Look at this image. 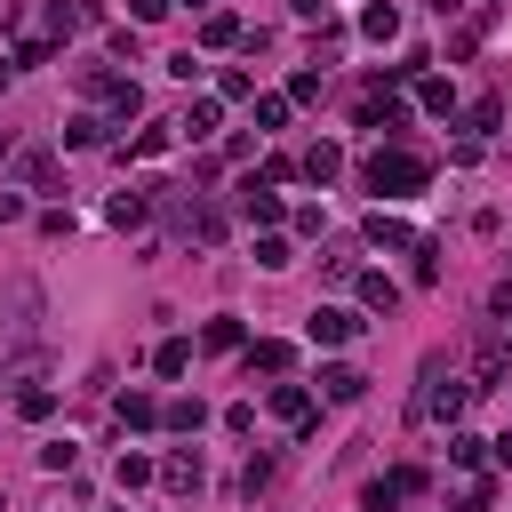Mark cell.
<instances>
[{"instance_id":"1","label":"cell","mask_w":512,"mask_h":512,"mask_svg":"<svg viewBox=\"0 0 512 512\" xmlns=\"http://www.w3.org/2000/svg\"><path fill=\"white\" fill-rule=\"evenodd\" d=\"M472 392H480V384H464V376L448 368V352H424V368H416V400H408V424H448V432H456V416H464Z\"/></svg>"},{"instance_id":"2","label":"cell","mask_w":512,"mask_h":512,"mask_svg":"<svg viewBox=\"0 0 512 512\" xmlns=\"http://www.w3.org/2000/svg\"><path fill=\"white\" fill-rule=\"evenodd\" d=\"M432 168L416 160V152H400V144H384V152H368V168H360V184L368 192H384V200H400V192H416Z\"/></svg>"},{"instance_id":"3","label":"cell","mask_w":512,"mask_h":512,"mask_svg":"<svg viewBox=\"0 0 512 512\" xmlns=\"http://www.w3.org/2000/svg\"><path fill=\"white\" fill-rule=\"evenodd\" d=\"M40 336V280H8L0 288V344H32Z\"/></svg>"},{"instance_id":"4","label":"cell","mask_w":512,"mask_h":512,"mask_svg":"<svg viewBox=\"0 0 512 512\" xmlns=\"http://www.w3.org/2000/svg\"><path fill=\"white\" fill-rule=\"evenodd\" d=\"M408 496H424V472H416V464H392L384 480H368V488H360V504H368V512H400Z\"/></svg>"},{"instance_id":"5","label":"cell","mask_w":512,"mask_h":512,"mask_svg":"<svg viewBox=\"0 0 512 512\" xmlns=\"http://www.w3.org/2000/svg\"><path fill=\"white\" fill-rule=\"evenodd\" d=\"M304 336L336 352V344H352V336H360V320H352L344 304H312V312H304Z\"/></svg>"},{"instance_id":"6","label":"cell","mask_w":512,"mask_h":512,"mask_svg":"<svg viewBox=\"0 0 512 512\" xmlns=\"http://www.w3.org/2000/svg\"><path fill=\"white\" fill-rule=\"evenodd\" d=\"M200 480H208L200 448H168V456H160V488H168V496H200Z\"/></svg>"},{"instance_id":"7","label":"cell","mask_w":512,"mask_h":512,"mask_svg":"<svg viewBox=\"0 0 512 512\" xmlns=\"http://www.w3.org/2000/svg\"><path fill=\"white\" fill-rule=\"evenodd\" d=\"M16 184H24V192H64V168H56V152H48V144L16 152Z\"/></svg>"},{"instance_id":"8","label":"cell","mask_w":512,"mask_h":512,"mask_svg":"<svg viewBox=\"0 0 512 512\" xmlns=\"http://www.w3.org/2000/svg\"><path fill=\"white\" fill-rule=\"evenodd\" d=\"M360 128L400 136V128H408V104H400V96H384V88H368V96H360Z\"/></svg>"},{"instance_id":"9","label":"cell","mask_w":512,"mask_h":512,"mask_svg":"<svg viewBox=\"0 0 512 512\" xmlns=\"http://www.w3.org/2000/svg\"><path fill=\"white\" fill-rule=\"evenodd\" d=\"M360 392H368V376H360L352 360H328V368H320V400H336V408H352Z\"/></svg>"},{"instance_id":"10","label":"cell","mask_w":512,"mask_h":512,"mask_svg":"<svg viewBox=\"0 0 512 512\" xmlns=\"http://www.w3.org/2000/svg\"><path fill=\"white\" fill-rule=\"evenodd\" d=\"M152 208H160V184H144V192H112V200H104V216H112L120 232H128V224H144Z\"/></svg>"},{"instance_id":"11","label":"cell","mask_w":512,"mask_h":512,"mask_svg":"<svg viewBox=\"0 0 512 512\" xmlns=\"http://www.w3.org/2000/svg\"><path fill=\"white\" fill-rule=\"evenodd\" d=\"M240 216H248V224H264V232H272V224H280V192H272V184H264V176H248V184H240Z\"/></svg>"},{"instance_id":"12","label":"cell","mask_w":512,"mask_h":512,"mask_svg":"<svg viewBox=\"0 0 512 512\" xmlns=\"http://www.w3.org/2000/svg\"><path fill=\"white\" fill-rule=\"evenodd\" d=\"M288 368H296V352H288L280 336H256V344H248V376H288Z\"/></svg>"},{"instance_id":"13","label":"cell","mask_w":512,"mask_h":512,"mask_svg":"<svg viewBox=\"0 0 512 512\" xmlns=\"http://www.w3.org/2000/svg\"><path fill=\"white\" fill-rule=\"evenodd\" d=\"M112 480H120V496H136V488H152V480H160V464H152L144 448H120V464H112Z\"/></svg>"},{"instance_id":"14","label":"cell","mask_w":512,"mask_h":512,"mask_svg":"<svg viewBox=\"0 0 512 512\" xmlns=\"http://www.w3.org/2000/svg\"><path fill=\"white\" fill-rule=\"evenodd\" d=\"M360 240H368V248H416V232H408L400 216H384V208H376V216L360 224Z\"/></svg>"},{"instance_id":"15","label":"cell","mask_w":512,"mask_h":512,"mask_svg":"<svg viewBox=\"0 0 512 512\" xmlns=\"http://www.w3.org/2000/svg\"><path fill=\"white\" fill-rule=\"evenodd\" d=\"M264 408H272L280 424H312V392H304V384H272V400H264Z\"/></svg>"},{"instance_id":"16","label":"cell","mask_w":512,"mask_h":512,"mask_svg":"<svg viewBox=\"0 0 512 512\" xmlns=\"http://www.w3.org/2000/svg\"><path fill=\"white\" fill-rule=\"evenodd\" d=\"M112 416H120L128 432H152V424H160V400H152V392H120V400H112Z\"/></svg>"},{"instance_id":"17","label":"cell","mask_w":512,"mask_h":512,"mask_svg":"<svg viewBox=\"0 0 512 512\" xmlns=\"http://www.w3.org/2000/svg\"><path fill=\"white\" fill-rule=\"evenodd\" d=\"M248 32H240V16H224V8H208L200 16V48H240Z\"/></svg>"},{"instance_id":"18","label":"cell","mask_w":512,"mask_h":512,"mask_svg":"<svg viewBox=\"0 0 512 512\" xmlns=\"http://www.w3.org/2000/svg\"><path fill=\"white\" fill-rule=\"evenodd\" d=\"M488 24H496V8H488V0H480V8H472V16H464V32H456V40H448V64H456V56H472V48H480V40H488Z\"/></svg>"},{"instance_id":"19","label":"cell","mask_w":512,"mask_h":512,"mask_svg":"<svg viewBox=\"0 0 512 512\" xmlns=\"http://www.w3.org/2000/svg\"><path fill=\"white\" fill-rule=\"evenodd\" d=\"M352 288H360V304H368V312H400V280H384V272H360Z\"/></svg>"},{"instance_id":"20","label":"cell","mask_w":512,"mask_h":512,"mask_svg":"<svg viewBox=\"0 0 512 512\" xmlns=\"http://www.w3.org/2000/svg\"><path fill=\"white\" fill-rule=\"evenodd\" d=\"M360 32L392 48V40H400V8H392V0H368V16H360Z\"/></svg>"},{"instance_id":"21","label":"cell","mask_w":512,"mask_h":512,"mask_svg":"<svg viewBox=\"0 0 512 512\" xmlns=\"http://www.w3.org/2000/svg\"><path fill=\"white\" fill-rule=\"evenodd\" d=\"M184 368H192V344H184V336H160V352H152V376H168V384H176Z\"/></svg>"},{"instance_id":"22","label":"cell","mask_w":512,"mask_h":512,"mask_svg":"<svg viewBox=\"0 0 512 512\" xmlns=\"http://www.w3.org/2000/svg\"><path fill=\"white\" fill-rule=\"evenodd\" d=\"M16 416H24V424H48V416H56V384H24V392H16Z\"/></svg>"},{"instance_id":"23","label":"cell","mask_w":512,"mask_h":512,"mask_svg":"<svg viewBox=\"0 0 512 512\" xmlns=\"http://www.w3.org/2000/svg\"><path fill=\"white\" fill-rule=\"evenodd\" d=\"M160 424H168V432H184V440H192V432H200V424H208V408H200V400H160Z\"/></svg>"},{"instance_id":"24","label":"cell","mask_w":512,"mask_h":512,"mask_svg":"<svg viewBox=\"0 0 512 512\" xmlns=\"http://www.w3.org/2000/svg\"><path fill=\"white\" fill-rule=\"evenodd\" d=\"M416 104H424V112H440V120H448V112H456V88H448V80H440V72H424V80H416Z\"/></svg>"},{"instance_id":"25","label":"cell","mask_w":512,"mask_h":512,"mask_svg":"<svg viewBox=\"0 0 512 512\" xmlns=\"http://www.w3.org/2000/svg\"><path fill=\"white\" fill-rule=\"evenodd\" d=\"M496 120H504V96H480V104L464 112V136L480 144V136H496Z\"/></svg>"},{"instance_id":"26","label":"cell","mask_w":512,"mask_h":512,"mask_svg":"<svg viewBox=\"0 0 512 512\" xmlns=\"http://www.w3.org/2000/svg\"><path fill=\"white\" fill-rule=\"evenodd\" d=\"M96 144H104V120H96V112L64 120V152H96Z\"/></svg>"},{"instance_id":"27","label":"cell","mask_w":512,"mask_h":512,"mask_svg":"<svg viewBox=\"0 0 512 512\" xmlns=\"http://www.w3.org/2000/svg\"><path fill=\"white\" fill-rule=\"evenodd\" d=\"M200 344H208V352H240V344H248V328L224 312V320H208V328H200Z\"/></svg>"},{"instance_id":"28","label":"cell","mask_w":512,"mask_h":512,"mask_svg":"<svg viewBox=\"0 0 512 512\" xmlns=\"http://www.w3.org/2000/svg\"><path fill=\"white\" fill-rule=\"evenodd\" d=\"M104 104H112V120H136V112H144V88H136V80H128V72H120V80H112V96H104Z\"/></svg>"},{"instance_id":"29","label":"cell","mask_w":512,"mask_h":512,"mask_svg":"<svg viewBox=\"0 0 512 512\" xmlns=\"http://www.w3.org/2000/svg\"><path fill=\"white\" fill-rule=\"evenodd\" d=\"M296 168H304V176H312V184H328V176H336V168H344V152H336V144H312V152H304V160H296Z\"/></svg>"},{"instance_id":"30","label":"cell","mask_w":512,"mask_h":512,"mask_svg":"<svg viewBox=\"0 0 512 512\" xmlns=\"http://www.w3.org/2000/svg\"><path fill=\"white\" fill-rule=\"evenodd\" d=\"M472 368H480V392H488V384H504V344H496V336H480Z\"/></svg>"},{"instance_id":"31","label":"cell","mask_w":512,"mask_h":512,"mask_svg":"<svg viewBox=\"0 0 512 512\" xmlns=\"http://www.w3.org/2000/svg\"><path fill=\"white\" fill-rule=\"evenodd\" d=\"M176 128H184V136H192V144H200V136H216V96H200V104H192V112H184V120H176Z\"/></svg>"},{"instance_id":"32","label":"cell","mask_w":512,"mask_h":512,"mask_svg":"<svg viewBox=\"0 0 512 512\" xmlns=\"http://www.w3.org/2000/svg\"><path fill=\"white\" fill-rule=\"evenodd\" d=\"M408 256H416V264H408V280H416V288H432V280H440V248H432V240H416Z\"/></svg>"},{"instance_id":"33","label":"cell","mask_w":512,"mask_h":512,"mask_svg":"<svg viewBox=\"0 0 512 512\" xmlns=\"http://www.w3.org/2000/svg\"><path fill=\"white\" fill-rule=\"evenodd\" d=\"M480 456H488V440H480V432H448V464H464V472H472Z\"/></svg>"},{"instance_id":"34","label":"cell","mask_w":512,"mask_h":512,"mask_svg":"<svg viewBox=\"0 0 512 512\" xmlns=\"http://www.w3.org/2000/svg\"><path fill=\"white\" fill-rule=\"evenodd\" d=\"M264 488H272V456H248V464H240V496H248V504H256V496H264Z\"/></svg>"},{"instance_id":"35","label":"cell","mask_w":512,"mask_h":512,"mask_svg":"<svg viewBox=\"0 0 512 512\" xmlns=\"http://www.w3.org/2000/svg\"><path fill=\"white\" fill-rule=\"evenodd\" d=\"M72 80H80L88 96H112V80H120V72H112V64H72Z\"/></svg>"},{"instance_id":"36","label":"cell","mask_w":512,"mask_h":512,"mask_svg":"<svg viewBox=\"0 0 512 512\" xmlns=\"http://www.w3.org/2000/svg\"><path fill=\"white\" fill-rule=\"evenodd\" d=\"M256 264H264V272H280V264H296V248H288L280 232H264V240H256Z\"/></svg>"},{"instance_id":"37","label":"cell","mask_w":512,"mask_h":512,"mask_svg":"<svg viewBox=\"0 0 512 512\" xmlns=\"http://www.w3.org/2000/svg\"><path fill=\"white\" fill-rule=\"evenodd\" d=\"M216 96H224V104H256V80H248V72H224V88H216Z\"/></svg>"},{"instance_id":"38","label":"cell","mask_w":512,"mask_h":512,"mask_svg":"<svg viewBox=\"0 0 512 512\" xmlns=\"http://www.w3.org/2000/svg\"><path fill=\"white\" fill-rule=\"evenodd\" d=\"M168 144H176V136H168V128H144V136H136V144H128V152H136V160H160V152H168Z\"/></svg>"},{"instance_id":"39","label":"cell","mask_w":512,"mask_h":512,"mask_svg":"<svg viewBox=\"0 0 512 512\" xmlns=\"http://www.w3.org/2000/svg\"><path fill=\"white\" fill-rule=\"evenodd\" d=\"M312 96H320V72H312V64H304V72H296V80H288V104H312Z\"/></svg>"},{"instance_id":"40","label":"cell","mask_w":512,"mask_h":512,"mask_svg":"<svg viewBox=\"0 0 512 512\" xmlns=\"http://www.w3.org/2000/svg\"><path fill=\"white\" fill-rule=\"evenodd\" d=\"M288 120V96H256V128H280Z\"/></svg>"},{"instance_id":"41","label":"cell","mask_w":512,"mask_h":512,"mask_svg":"<svg viewBox=\"0 0 512 512\" xmlns=\"http://www.w3.org/2000/svg\"><path fill=\"white\" fill-rule=\"evenodd\" d=\"M72 456H80L72 440H48V448H40V464H48V472H72Z\"/></svg>"},{"instance_id":"42","label":"cell","mask_w":512,"mask_h":512,"mask_svg":"<svg viewBox=\"0 0 512 512\" xmlns=\"http://www.w3.org/2000/svg\"><path fill=\"white\" fill-rule=\"evenodd\" d=\"M168 8H176V0H128V16H136V24H160Z\"/></svg>"},{"instance_id":"43","label":"cell","mask_w":512,"mask_h":512,"mask_svg":"<svg viewBox=\"0 0 512 512\" xmlns=\"http://www.w3.org/2000/svg\"><path fill=\"white\" fill-rule=\"evenodd\" d=\"M488 504H496V488H488V480H472V488H464V512H488Z\"/></svg>"},{"instance_id":"44","label":"cell","mask_w":512,"mask_h":512,"mask_svg":"<svg viewBox=\"0 0 512 512\" xmlns=\"http://www.w3.org/2000/svg\"><path fill=\"white\" fill-rule=\"evenodd\" d=\"M488 312H496V320H512V280H496V288H488Z\"/></svg>"},{"instance_id":"45","label":"cell","mask_w":512,"mask_h":512,"mask_svg":"<svg viewBox=\"0 0 512 512\" xmlns=\"http://www.w3.org/2000/svg\"><path fill=\"white\" fill-rule=\"evenodd\" d=\"M16 216H24V192H16V184H0V224H16Z\"/></svg>"},{"instance_id":"46","label":"cell","mask_w":512,"mask_h":512,"mask_svg":"<svg viewBox=\"0 0 512 512\" xmlns=\"http://www.w3.org/2000/svg\"><path fill=\"white\" fill-rule=\"evenodd\" d=\"M464 8H472V0H432V16H440V24H448V16H464Z\"/></svg>"},{"instance_id":"47","label":"cell","mask_w":512,"mask_h":512,"mask_svg":"<svg viewBox=\"0 0 512 512\" xmlns=\"http://www.w3.org/2000/svg\"><path fill=\"white\" fill-rule=\"evenodd\" d=\"M488 448H496V464H504V472H512V432H504V440H488Z\"/></svg>"},{"instance_id":"48","label":"cell","mask_w":512,"mask_h":512,"mask_svg":"<svg viewBox=\"0 0 512 512\" xmlns=\"http://www.w3.org/2000/svg\"><path fill=\"white\" fill-rule=\"evenodd\" d=\"M288 8H296V16H320V8H328V0H288Z\"/></svg>"},{"instance_id":"49","label":"cell","mask_w":512,"mask_h":512,"mask_svg":"<svg viewBox=\"0 0 512 512\" xmlns=\"http://www.w3.org/2000/svg\"><path fill=\"white\" fill-rule=\"evenodd\" d=\"M176 8H208V0H176Z\"/></svg>"},{"instance_id":"50","label":"cell","mask_w":512,"mask_h":512,"mask_svg":"<svg viewBox=\"0 0 512 512\" xmlns=\"http://www.w3.org/2000/svg\"><path fill=\"white\" fill-rule=\"evenodd\" d=\"M0 512H8V504H0Z\"/></svg>"}]
</instances>
